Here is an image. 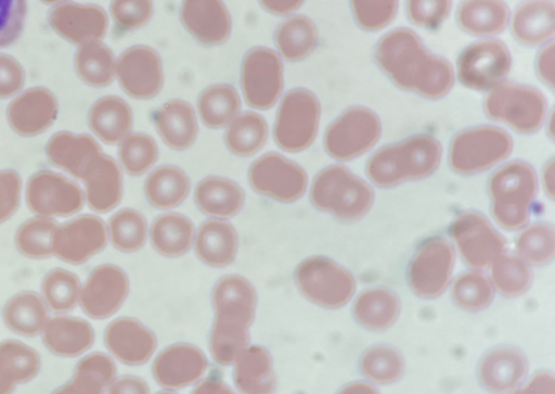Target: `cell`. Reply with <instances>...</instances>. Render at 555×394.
<instances>
[{
    "label": "cell",
    "instance_id": "cell-17",
    "mask_svg": "<svg viewBox=\"0 0 555 394\" xmlns=\"http://www.w3.org/2000/svg\"><path fill=\"white\" fill-rule=\"evenodd\" d=\"M85 182V199L91 211L107 214L117 208L122 200L124 181L117 161L105 154L92 160L81 179Z\"/></svg>",
    "mask_w": 555,
    "mask_h": 394
},
{
    "label": "cell",
    "instance_id": "cell-40",
    "mask_svg": "<svg viewBox=\"0 0 555 394\" xmlns=\"http://www.w3.org/2000/svg\"><path fill=\"white\" fill-rule=\"evenodd\" d=\"M81 283L77 275L54 269L43 279L42 295L47 306L55 313H69L80 303Z\"/></svg>",
    "mask_w": 555,
    "mask_h": 394
},
{
    "label": "cell",
    "instance_id": "cell-24",
    "mask_svg": "<svg viewBox=\"0 0 555 394\" xmlns=\"http://www.w3.org/2000/svg\"><path fill=\"white\" fill-rule=\"evenodd\" d=\"M192 191L190 176L181 167L160 165L147 176L144 182V195L153 208L169 212L178 208L188 200Z\"/></svg>",
    "mask_w": 555,
    "mask_h": 394
},
{
    "label": "cell",
    "instance_id": "cell-35",
    "mask_svg": "<svg viewBox=\"0 0 555 394\" xmlns=\"http://www.w3.org/2000/svg\"><path fill=\"white\" fill-rule=\"evenodd\" d=\"M242 107L237 90L228 84L208 87L197 101L198 117L210 129L227 128L242 114Z\"/></svg>",
    "mask_w": 555,
    "mask_h": 394
},
{
    "label": "cell",
    "instance_id": "cell-8",
    "mask_svg": "<svg viewBox=\"0 0 555 394\" xmlns=\"http://www.w3.org/2000/svg\"><path fill=\"white\" fill-rule=\"evenodd\" d=\"M108 231L99 216L83 215L59 227L52 240L53 255L80 266L107 245Z\"/></svg>",
    "mask_w": 555,
    "mask_h": 394
},
{
    "label": "cell",
    "instance_id": "cell-33",
    "mask_svg": "<svg viewBox=\"0 0 555 394\" xmlns=\"http://www.w3.org/2000/svg\"><path fill=\"white\" fill-rule=\"evenodd\" d=\"M3 318L10 331L31 338L43 332L49 321V310L43 297L39 294L22 292L9 300Z\"/></svg>",
    "mask_w": 555,
    "mask_h": 394
},
{
    "label": "cell",
    "instance_id": "cell-22",
    "mask_svg": "<svg viewBox=\"0 0 555 394\" xmlns=\"http://www.w3.org/2000/svg\"><path fill=\"white\" fill-rule=\"evenodd\" d=\"M163 142L176 152H186L197 140L199 126L194 106L182 100L164 103L155 116Z\"/></svg>",
    "mask_w": 555,
    "mask_h": 394
},
{
    "label": "cell",
    "instance_id": "cell-28",
    "mask_svg": "<svg viewBox=\"0 0 555 394\" xmlns=\"http://www.w3.org/2000/svg\"><path fill=\"white\" fill-rule=\"evenodd\" d=\"M234 382L243 394H273L276 380L270 352L248 346L235 361Z\"/></svg>",
    "mask_w": 555,
    "mask_h": 394
},
{
    "label": "cell",
    "instance_id": "cell-48",
    "mask_svg": "<svg viewBox=\"0 0 555 394\" xmlns=\"http://www.w3.org/2000/svg\"><path fill=\"white\" fill-rule=\"evenodd\" d=\"M26 82V72L11 55L0 53V99L7 100L21 92Z\"/></svg>",
    "mask_w": 555,
    "mask_h": 394
},
{
    "label": "cell",
    "instance_id": "cell-46",
    "mask_svg": "<svg viewBox=\"0 0 555 394\" xmlns=\"http://www.w3.org/2000/svg\"><path fill=\"white\" fill-rule=\"evenodd\" d=\"M452 9V0H409L412 22L425 29H436L446 23Z\"/></svg>",
    "mask_w": 555,
    "mask_h": 394
},
{
    "label": "cell",
    "instance_id": "cell-50",
    "mask_svg": "<svg viewBox=\"0 0 555 394\" xmlns=\"http://www.w3.org/2000/svg\"><path fill=\"white\" fill-rule=\"evenodd\" d=\"M146 383L137 377H122L108 386L107 394H150Z\"/></svg>",
    "mask_w": 555,
    "mask_h": 394
},
{
    "label": "cell",
    "instance_id": "cell-53",
    "mask_svg": "<svg viewBox=\"0 0 555 394\" xmlns=\"http://www.w3.org/2000/svg\"><path fill=\"white\" fill-rule=\"evenodd\" d=\"M337 394H382L379 387L366 381H354L344 385Z\"/></svg>",
    "mask_w": 555,
    "mask_h": 394
},
{
    "label": "cell",
    "instance_id": "cell-5",
    "mask_svg": "<svg viewBox=\"0 0 555 394\" xmlns=\"http://www.w3.org/2000/svg\"><path fill=\"white\" fill-rule=\"evenodd\" d=\"M251 190L275 202L292 203L306 192L304 168L282 154L268 153L249 167Z\"/></svg>",
    "mask_w": 555,
    "mask_h": 394
},
{
    "label": "cell",
    "instance_id": "cell-43",
    "mask_svg": "<svg viewBox=\"0 0 555 394\" xmlns=\"http://www.w3.org/2000/svg\"><path fill=\"white\" fill-rule=\"evenodd\" d=\"M351 7L362 28L377 31L395 21L399 0H351Z\"/></svg>",
    "mask_w": 555,
    "mask_h": 394
},
{
    "label": "cell",
    "instance_id": "cell-11",
    "mask_svg": "<svg viewBox=\"0 0 555 394\" xmlns=\"http://www.w3.org/2000/svg\"><path fill=\"white\" fill-rule=\"evenodd\" d=\"M295 281L313 304L324 308L343 307L351 295L347 276L324 258L305 260L295 271Z\"/></svg>",
    "mask_w": 555,
    "mask_h": 394
},
{
    "label": "cell",
    "instance_id": "cell-45",
    "mask_svg": "<svg viewBox=\"0 0 555 394\" xmlns=\"http://www.w3.org/2000/svg\"><path fill=\"white\" fill-rule=\"evenodd\" d=\"M27 0H0V49L21 39L27 23Z\"/></svg>",
    "mask_w": 555,
    "mask_h": 394
},
{
    "label": "cell",
    "instance_id": "cell-52",
    "mask_svg": "<svg viewBox=\"0 0 555 394\" xmlns=\"http://www.w3.org/2000/svg\"><path fill=\"white\" fill-rule=\"evenodd\" d=\"M192 394H235L225 383L218 379H208L198 384Z\"/></svg>",
    "mask_w": 555,
    "mask_h": 394
},
{
    "label": "cell",
    "instance_id": "cell-30",
    "mask_svg": "<svg viewBox=\"0 0 555 394\" xmlns=\"http://www.w3.org/2000/svg\"><path fill=\"white\" fill-rule=\"evenodd\" d=\"M359 370L364 381L377 387L398 384L405 374L406 364L402 352L393 345L378 344L364 349Z\"/></svg>",
    "mask_w": 555,
    "mask_h": 394
},
{
    "label": "cell",
    "instance_id": "cell-32",
    "mask_svg": "<svg viewBox=\"0 0 555 394\" xmlns=\"http://www.w3.org/2000/svg\"><path fill=\"white\" fill-rule=\"evenodd\" d=\"M509 17V9L504 0H466L457 13L462 29L478 37L503 33Z\"/></svg>",
    "mask_w": 555,
    "mask_h": 394
},
{
    "label": "cell",
    "instance_id": "cell-15",
    "mask_svg": "<svg viewBox=\"0 0 555 394\" xmlns=\"http://www.w3.org/2000/svg\"><path fill=\"white\" fill-rule=\"evenodd\" d=\"M181 22L201 43H225L232 33L231 14L223 0H183Z\"/></svg>",
    "mask_w": 555,
    "mask_h": 394
},
{
    "label": "cell",
    "instance_id": "cell-2",
    "mask_svg": "<svg viewBox=\"0 0 555 394\" xmlns=\"http://www.w3.org/2000/svg\"><path fill=\"white\" fill-rule=\"evenodd\" d=\"M377 59L397 82L439 96L453 82L450 64L433 54L410 29L387 34L377 48Z\"/></svg>",
    "mask_w": 555,
    "mask_h": 394
},
{
    "label": "cell",
    "instance_id": "cell-41",
    "mask_svg": "<svg viewBox=\"0 0 555 394\" xmlns=\"http://www.w3.org/2000/svg\"><path fill=\"white\" fill-rule=\"evenodd\" d=\"M59 224L49 218H33L17 230L15 245L18 252L33 259L53 255L52 240Z\"/></svg>",
    "mask_w": 555,
    "mask_h": 394
},
{
    "label": "cell",
    "instance_id": "cell-55",
    "mask_svg": "<svg viewBox=\"0 0 555 394\" xmlns=\"http://www.w3.org/2000/svg\"><path fill=\"white\" fill-rule=\"evenodd\" d=\"M41 2L47 5L55 7V5L68 2V0H41Z\"/></svg>",
    "mask_w": 555,
    "mask_h": 394
},
{
    "label": "cell",
    "instance_id": "cell-51",
    "mask_svg": "<svg viewBox=\"0 0 555 394\" xmlns=\"http://www.w3.org/2000/svg\"><path fill=\"white\" fill-rule=\"evenodd\" d=\"M263 8L275 15H287L299 10L305 0H260Z\"/></svg>",
    "mask_w": 555,
    "mask_h": 394
},
{
    "label": "cell",
    "instance_id": "cell-38",
    "mask_svg": "<svg viewBox=\"0 0 555 394\" xmlns=\"http://www.w3.org/2000/svg\"><path fill=\"white\" fill-rule=\"evenodd\" d=\"M150 224L137 209L125 208L111 217L108 238L116 250L125 254L140 252L150 239Z\"/></svg>",
    "mask_w": 555,
    "mask_h": 394
},
{
    "label": "cell",
    "instance_id": "cell-27",
    "mask_svg": "<svg viewBox=\"0 0 555 394\" xmlns=\"http://www.w3.org/2000/svg\"><path fill=\"white\" fill-rule=\"evenodd\" d=\"M195 225L190 217L178 213L158 216L150 230L153 249L162 256L178 258L194 247Z\"/></svg>",
    "mask_w": 555,
    "mask_h": 394
},
{
    "label": "cell",
    "instance_id": "cell-37",
    "mask_svg": "<svg viewBox=\"0 0 555 394\" xmlns=\"http://www.w3.org/2000/svg\"><path fill=\"white\" fill-rule=\"evenodd\" d=\"M319 40L317 26L307 16H293L275 33V43L288 62H301L317 49Z\"/></svg>",
    "mask_w": 555,
    "mask_h": 394
},
{
    "label": "cell",
    "instance_id": "cell-23",
    "mask_svg": "<svg viewBox=\"0 0 555 394\" xmlns=\"http://www.w3.org/2000/svg\"><path fill=\"white\" fill-rule=\"evenodd\" d=\"M49 161L65 173L79 180L92 160L102 154L100 143L88 135H74L60 131L47 145Z\"/></svg>",
    "mask_w": 555,
    "mask_h": 394
},
{
    "label": "cell",
    "instance_id": "cell-18",
    "mask_svg": "<svg viewBox=\"0 0 555 394\" xmlns=\"http://www.w3.org/2000/svg\"><path fill=\"white\" fill-rule=\"evenodd\" d=\"M208 368L205 353L193 345L178 344L163 351L154 364L155 380L166 389L190 386Z\"/></svg>",
    "mask_w": 555,
    "mask_h": 394
},
{
    "label": "cell",
    "instance_id": "cell-26",
    "mask_svg": "<svg viewBox=\"0 0 555 394\" xmlns=\"http://www.w3.org/2000/svg\"><path fill=\"white\" fill-rule=\"evenodd\" d=\"M41 355L18 341L0 343V394H12L17 385L31 382L40 373Z\"/></svg>",
    "mask_w": 555,
    "mask_h": 394
},
{
    "label": "cell",
    "instance_id": "cell-36",
    "mask_svg": "<svg viewBox=\"0 0 555 394\" xmlns=\"http://www.w3.org/2000/svg\"><path fill=\"white\" fill-rule=\"evenodd\" d=\"M74 67L86 85L105 88L116 78L117 61L113 50L95 41L78 47Z\"/></svg>",
    "mask_w": 555,
    "mask_h": 394
},
{
    "label": "cell",
    "instance_id": "cell-39",
    "mask_svg": "<svg viewBox=\"0 0 555 394\" xmlns=\"http://www.w3.org/2000/svg\"><path fill=\"white\" fill-rule=\"evenodd\" d=\"M119 144V162L128 176L142 177L151 173L158 162L159 147L152 136L143 131L129 135Z\"/></svg>",
    "mask_w": 555,
    "mask_h": 394
},
{
    "label": "cell",
    "instance_id": "cell-49",
    "mask_svg": "<svg viewBox=\"0 0 555 394\" xmlns=\"http://www.w3.org/2000/svg\"><path fill=\"white\" fill-rule=\"evenodd\" d=\"M511 394H555L554 373L548 370L530 373L529 378Z\"/></svg>",
    "mask_w": 555,
    "mask_h": 394
},
{
    "label": "cell",
    "instance_id": "cell-47",
    "mask_svg": "<svg viewBox=\"0 0 555 394\" xmlns=\"http://www.w3.org/2000/svg\"><path fill=\"white\" fill-rule=\"evenodd\" d=\"M22 186V178L15 171H0V224L9 220L18 209Z\"/></svg>",
    "mask_w": 555,
    "mask_h": 394
},
{
    "label": "cell",
    "instance_id": "cell-14",
    "mask_svg": "<svg viewBox=\"0 0 555 394\" xmlns=\"http://www.w3.org/2000/svg\"><path fill=\"white\" fill-rule=\"evenodd\" d=\"M59 116V102L42 87L26 90L8 109V120L17 136H40Z\"/></svg>",
    "mask_w": 555,
    "mask_h": 394
},
{
    "label": "cell",
    "instance_id": "cell-29",
    "mask_svg": "<svg viewBox=\"0 0 555 394\" xmlns=\"http://www.w3.org/2000/svg\"><path fill=\"white\" fill-rule=\"evenodd\" d=\"M117 367L108 355L95 352L85 356L73 378L51 394H105L116 380Z\"/></svg>",
    "mask_w": 555,
    "mask_h": 394
},
{
    "label": "cell",
    "instance_id": "cell-6",
    "mask_svg": "<svg viewBox=\"0 0 555 394\" xmlns=\"http://www.w3.org/2000/svg\"><path fill=\"white\" fill-rule=\"evenodd\" d=\"M26 200L35 215L50 219L78 214L86 199L77 182L60 174L41 171L30 178Z\"/></svg>",
    "mask_w": 555,
    "mask_h": 394
},
{
    "label": "cell",
    "instance_id": "cell-31",
    "mask_svg": "<svg viewBox=\"0 0 555 394\" xmlns=\"http://www.w3.org/2000/svg\"><path fill=\"white\" fill-rule=\"evenodd\" d=\"M515 39L529 47H538L552 39L555 29V9L550 0H531L513 17Z\"/></svg>",
    "mask_w": 555,
    "mask_h": 394
},
{
    "label": "cell",
    "instance_id": "cell-54",
    "mask_svg": "<svg viewBox=\"0 0 555 394\" xmlns=\"http://www.w3.org/2000/svg\"><path fill=\"white\" fill-rule=\"evenodd\" d=\"M539 67L550 81L554 77V45L547 46L540 55Z\"/></svg>",
    "mask_w": 555,
    "mask_h": 394
},
{
    "label": "cell",
    "instance_id": "cell-4",
    "mask_svg": "<svg viewBox=\"0 0 555 394\" xmlns=\"http://www.w3.org/2000/svg\"><path fill=\"white\" fill-rule=\"evenodd\" d=\"M242 89L247 104L258 111L272 109L284 90L283 62L273 50H250L242 66Z\"/></svg>",
    "mask_w": 555,
    "mask_h": 394
},
{
    "label": "cell",
    "instance_id": "cell-3",
    "mask_svg": "<svg viewBox=\"0 0 555 394\" xmlns=\"http://www.w3.org/2000/svg\"><path fill=\"white\" fill-rule=\"evenodd\" d=\"M320 103L305 89L286 93L278 109L273 128L275 144L288 153L302 152L317 136Z\"/></svg>",
    "mask_w": 555,
    "mask_h": 394
},
{
    "label": "cell",
    "instance_id": "cell-1",
    "mask_svg": "<svg viewBox=\"0 0 555 394\" xmlns=\"http://www.w3.org/2000/svg\"><path fill=\"white\" fill-rule=\"evenodd\" d=\"M215 321L210 338L214 359L223 366L235 364L249 345L258 296L251 281L240 275L221 277L212 290Z\"/></svg>",
    "mask_w": 555,
    "mask_h": 394
},
{
    "label": "cell",
    "instance_id": "cell-10",
    "mask_svg": "<svg viewBox=\"0 0 555 394\" xmlns=\"http://www.w3.org/2000/svg\"><path fill=\"white\" fill-rule=\"evenodd\" d=\"M530 374L527 354L512 345H499L488 351L477 366V380L489 394H511Z\"/></svg>",
    "mask_w": 555,
    "mask_h": 394
},
{
    "label": "cell",
    "instance_id": "cell-44",
    "mask_svg": "<svg viewBox=\"0 0 555 394\" xmlns=\"http://www.w3.org/2000/svg\"><path fill=\"white\" fill-rule=\"evenodd\" d=\"M153 14V0H113L111 3V16L124 31L143 28L152 21Z\"/></svg>",
    "mask_w": 555,
    "mask_h": 394
},
{
    "label": "cell",
    "instance_id": "cell-20",
    "mask_svg": "<svg viewBox=\"0 0 555 394\" xmlns=\"http://www.w3.org/2000/svg\"><path fill=\"white\" fill-rule=\"evenodd\" d=\"M42 340L53 355L74 359L94 346L95 330L82 318L60 315L49 318Z\"/></svg>",
    "mask_w": 555,
    "mask_h": 394
},
{
    "label": "cell",
    "instance_id": "cell-13",
    "mask_svg": "<svg viewBox=\"0 0 555 394\" xmlns=\"http://www.w3.org/2000/svg\"><path fill=\"white\" fill-rule=\"evenodd\" d=\"M512 66L509 49L499 41H483L468 47L459 60L462 82L474 88H489L502 81Z\"/></svg>",
    "mask_w": 555,
    "mask_h": 394
},
{
    "label": "cell",
    "instance_id": "cell-34",
    "mask_svg": "<svg viewBox=\"0 0 555 394\" xmlns=\"http://www.w3.org/2000/svg\"><path fill=\"white\" fill-rule=\"evenodd\" d=\"M269 140V125L257 112H243L228 127L225 145L240 158H249L260 153Z\"/></svg>",
    "mask_w": 555,
    "mask_h": 394
},
{
    "label": "cell",
    "instance_id": "cell-19",
    "mask_svg": "<svg viewBox=\"0 0 555 394\" xmlns=\"http://www.w3.org/2000/svg\"><path fill=\"white\" fill-rule=\"evenodd\" d=\"M194 202L197 209L210 219L229 220L243 212L246 193L230 178L210 176L195 186Z\"/></svg>",
    "mask_w": 555,
    "mask_h": 394
},
{
    "label": "cell",
    "instance_id": "cell-16",
    "mask_svg": "<svg viewBox=\"0 0 555 394\" xmlns=\"http://www.w3.org/2000/svg\"><path fill=\"white\" fill-rule=\"evenodd\" d=\"M104 341L111 354L127 366L145 364L157 348V338L153 331L132 317H120L109 323Z\"/></svg>",
    "mask_w": 555,
    "mask_h": 394
},
{
    "label": "cell",
    "instance_id": "cell-12",
    "mask_svg": "<svg viewBox=\"0 0 555 394\" xmlns=\"http://www.w3.org/2000/svg\"><path fill=\"white\" fill-rule=\"evenodd\" d=\"M47 18L55 34L78 47L100 41L108 29V16L96 5L65 2L52 7Z\"/></svg>",
    "mask_w": 555,
    "mask_h": 394
},
{
    "label": "cell",
    "instance_id": "cell-21",
    "mask_svg": "<svg viewBox=\"0 0 555 394\" xmlns=\"http://www.w3.org/2000/svg\"><path fill=\"white\" fill-rule=\"evenodd\" d=\"M194 249L203 265L215 269L227 268L237 256L240 238L229 220L209 219L197 230Z\"/></svg>",
    "mask_w": 555,
    "mask_h": 394
},
{
    "label": "cell",
    "instance_id": "cell-56",
    "mask_svg": "<svg viewBox=\"0 0 555 394\" xmlns=\"http://www.w3.org/2000/svg\"><path fill=\"white\" fill-rule=\"evenodd\" d=\"M158 394H177V393H173V392H160Z\"/></svg>",
    "mask_w": 555,
    "mask_h": 394
},
{
    "label": "cell",
    "instance_id": "cell-25",
    "mask_svg": "<svg viewBox=\"0 0 555 394\" xmlns=\"http://www.w3.org/2000/svg\"><path fill=\"white\" fill-rule=\"evenodd\" d=\"M88 122L92 134L102 142L115 145L132 134L134 115L125 100L113 96L91 106Z\"/></svg>",
    "mask_w": 555,
    "mask_h": 394
},
{
    "label": "cell",
    "instance_id": "cell-7",
    "mask_svg": "<svg viewBox=\"0 0 555 394\" xmlns=\"http://www.w3.org/2000/svg\"><path fill=\"white\" fill-rule=\"evenodd\" d=\"M116 77L128 97L135 100H153L165 82L159 53L145 46L126 50L117 62Z\"/></svg>",
    "mask_w": 555,
    "mask_h": 394
},
{
    "label": "cell",
    "instance_id": "cell-9",
    "mask_svg": "<svg viewBox=\"0 0 555 394\" xmlns=\"http://www.w3.org/2000/svg\"><path fill=\"white\" fill-rule=\"evenodd\" d=\"M131 290L128 275L118 266L103 265L88 277L81 289L80 305L92 320H106L125 304Z\"/></svg>",
    "mask_w": 555,
    "mask_h": 394
},
{
    "label": "cell",
    "instance_id": "cell-42",
    "mask_svg": "<svg viewBox=\"0 0 555 394\" xmlns=\"http://www.w3.org/2000/svg\"><path fill=\"white\" fill-rule=\"evenodd\" d=\"M354 315L361 327L369 331L382 332L390 329L398 320L399 307L388 295H365L356 306Z\"/></svg>",
    "mask_w": 555,
    "mask_h": 394
}]
</instances>
